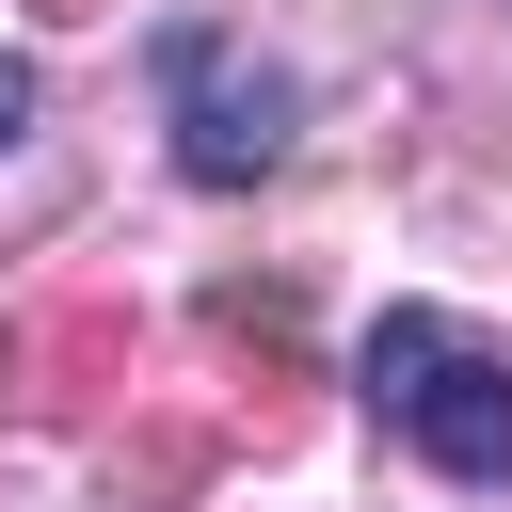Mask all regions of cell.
Returning a JSON list of instances; mask_svg holds the SVG:
<instances>
[{
  "label": "cell",
  "instance_id": "8992f818",
  "mask_svg": "<svg viewBox=\"0 0 512 512\" xmlns=\"http://www.w3.org/2000/svg\"><path fill=\"white\" fill-rule=\"evenodd\" d=\"M48 16H112V0H48Z\"/></svg>",
  "mask_w": 512,
  "mask_h": 512
},
{
  "label": "cell",
  "instance_id": "6da1fadb",
  "mask_svg": "<svg viewBox=\"0 0 512 512\" xmlns=\"http://www.w3.org/2000/svg\"><path fill=\"white\" fill-rule=\"evenodd\" d=\"M352 384H368V416L416 432L448 480H512V352L464 336L448 304H384L368 352H352Z\"/></svg>",
  "mask_w": 512,
  "mask_h": 512
},
{
  "label": "cell",
  "instance_id": "5b68a950",
  "mask_svg": "<svg viewBox=\"0 0 512 512\" xmlns=\"http://www.w3.org/2000/svg\"><path fill=\"white\" fill-rule=\"evenodd\" d=\"M16 128H32V64L0 48V144H16Z\"/></svg>",
  "mask_w": 512,
  "mask_h": 512
},
{
  "label": "cell",
  "instance_id": "277c9868",
  "mask_svg": "<svg viewBox=\"0 0 512 512\" xmlns=\"http://www.w3.org/2000/svg\"><path fill=\"white\" fill-rule=\"evenodd\" d=\"M192 480H208V432H192V416H144V432L112 448V496H128V512H192Z\"/></svg>",
  "mask_w": 512,
  "mask_h": 512
},
{
  "label": "cell",
  "instance_id": "3957f363",
  "mask_svg": "<svg viewBox=\"0 0 512 512\" xmlns=\"http://www.w3.org/2000/svg\"><path fill=\"white\" fill-rule=\"evenodd\" d=\"M0 384H16V416H48V432L112 416V384H128V304H112V288H64L48 320L0 336Z\"/></svg>",
  "mask_w": 512,
  "mask_h": 512
},
{
  "label": "cell",
  "instance_id": "7a4b0ae2",
  "mask_svg": "<svg viewBox=\"0 0 512 512\" xmlns=\"http://www.w3.org/2000/svg\"><path fill=\"white\" fill-rule=\"evenodd\" d=\"M160 96H176V160H192L208 192H240V176L288 160V80L240 64L224 32H176V48H160Z\"/></svg>",
  "mask_w": 512,
  "mask_h": 512
}]
</instances>
